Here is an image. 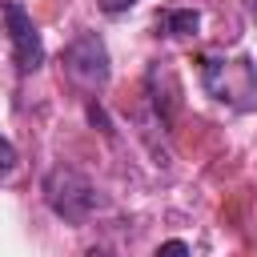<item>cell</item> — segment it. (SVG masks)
<instances>
[{
	"label": "cell",
	"mask_w": 257,
	"mask_h": 257,
	"mask_svg": "<svg viewBox=\"0 0 257 257\" xmlns=\"http://www.w3.org/2000/svg\"><path fill=\"white\" fill-rule=\"evenodd\" d=\"M64 72H68V80L72 84H80V88H100V84H108V48H104V40L96 36V32H80L68 48H64Z\"/></svg>",
	"instance_id": "obj_3"
},
{
	"label": "cell",
	"mask_w": 257,
	"mask_h": 257,
	"mask_svg": "<svg viewBox=\"0 0 257 257\" xmlns=\"http://www.w3.org/2000/svg\"><path fill=\"white\" fill-rule=\"evenodd\" d=\"M197 28H201L197 8H169L157 16V32H165V36H193Z\"/></svg>",
	"instance_id": "obj_5"
},
{
	"label": "cell",
	"mask_w": 257,
	"mask_h": 257,
	"mask_svg": "<svg viewBox=\"0 0 257 257\" xmlns=\"http://www.w3.org/2000/svg\"><path fill=\"white\" fill-rule=\"evenodd\" d=\"M201 84L213 100L233 104V108H257V64L249 56L225 60V56H205L201 64Z\"/></svg>",
	"instance_id": "obj_2"
},
{
	"label": "cell",
	"mask_w": 257,
	"mask_h": 257,
	"mask_svg": "<svg viewBox=\"0 0 257 257\" xmlns=\"http://www.w3.org/2000/svg\"><path fill=\"white\" fill-rule=\"evenodd\" d=\"M137 0H100V8L108 12V16H120V12H128Z\"/></svg>",
	"instance_id": "obj_8"
},
{
	"label": "cell",
	"mask_w": 257,
	"mask_h": 257,
	"mask_svg": "<svg viewBox=\"0 0 257 257\" xmlns=\"http://www.w3.org/2000/svg\"><path fill=\"white\" fill-rule=\"evenodd\" d=\"M0 20L8 28V40H12V60L20 72H36L44 64V40H40V28L32 24V16L16 4V0H4L0 4Z\"/></svg>",
	"instance_id": "obj_4"
},
{
	"label": "cell",
	"mask_w": 257,
	"mask_h": 257,
	"mask_svg": "<svg viewBox=\"0 0 257 257\" xmlns=\"http://www.w3.org/2000/svg\"><path fill=\"white\" fill-rule=\"evenodd\" d=\"M12 169H16V149H12V141L0 137V181H4Z\"/></svg>",
	"instance_id": "obj_6"
},
{
	"label": "cell",
	"mask_w": 257,
	"mask_h": 257,
	"mask_svg": "<svg viewBox=\"0 0 257 257\" xmlns=\"http://www.w3.org/2000/svg\"><path fill=\"white\" fill-rule=\"evenodd\" d=\"M153 257H189V245H185V241H165Z\"/></svg>",
	"instance_id": "obj_7"
},
{
	"label": "cell",
	"mask_w": 257,
	"mask_h": 257,
	"mask_svg": "<svg viewBox=\"0 0 257 257\" xmlns=\"http://www.w3.org/2000/svg\"><path fill=\"white\" fill-rule=\"evenodd\" d=\"M44 201H48V209H52L60 221H68V225H84V221L100 209L96 185H92L80 169H72V165H52V169H48V177H44Z\"/></svg>",
	"instance_id": "obj_1"
}]
</instances>
